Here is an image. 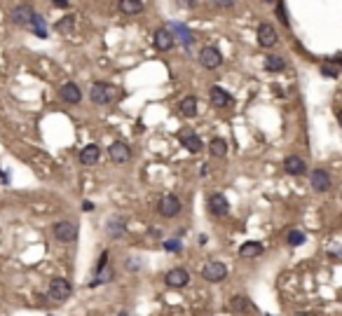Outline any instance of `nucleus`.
Masks as SVG:
<instances>
[{"label":"nucleus","mask_w":342,"mask_h":316,"mask_svg":"<svg viewBox=\"0 0 342 316\" xmlns=\"http://www.w3.org/2000/svg\"><path fill=\"white\" fill-rule=\"evenodd\" d=\"M340 300H342V290H340Z\"/></svg>","instance_id":"obj_43"},{"label":"nucleus","mask_w":342,"mask_h":316,"mask_svg":"<svg viewBox=\"0 0 342 316\" xmlns=\"http://www.w3.org/2000/svg\"><path fill=\"white\" fill-rule=\"evenodd\" d=\"M199 5V0H178V7H183V10H195Z\"/></svg>","instance_id":"obj_34"},{"label":"nucleus","mask_w":342,"mask_h":316,"mask_svg":"<svg viewBox=\"0 0 342 316\" xmlns=\"http://www.w3.org/2000/svg\"><path fill=\"white\" fill-rule=\"evenodd\" d=\"M199 64L206 68V70H216V68H221V64H223V54H221L218 47L206 45V47L199 50Z\"/></svg>","instance_id":"obj_2"},{"label":"nucleus","mask_w":342,"mask_h":316,"mask_svg":"<svg viewBox=\"0 0 342 316\" xmlns=\"http://www.w3.org/2000/svg\"><path fill=\"white\" fill-rule=\"evenodd\" d=\"M209 99H211V103L216 105V108H230V105H232V96L225 92L223 87H211Z\"/></svg>","instance_id":"obj_17"},{"label":"nucleus","mask_w":342,"mask_h":316,"mask_svg":"<svg viewBox=\"0 0 342 316\" xmlns=\"http://www.w3.org/2000/svg\"><path fill=\"white\" fill-rule=\"evenodd\" d=\"M309 181H312V187L316 192H328L330 190V176L324 169H314L312 176H309Z\"/></svg>","instance_id":"obj_16"},{"label":"nucleus","mask_w":342,"mask_h":316,"mask_svg":"<svg viewBox=\"0 0 342 316\" xmlns=\"http://www.w3.org/2000/svg\"><path fill=\"white\" fill-rule=\"evenodd\" d=\"M82 211H94V204L92 201H85V204H82Z\"/></svg>","instance_id":"obj_38"},{"label":"nucleus","mask_w":342,"mask_h":316,"mask_svg":"<svg viewBox=\"0 0 342 316\" xmlns=\"http://www.w3.org/2000/svg\"><path fill=\"white\" fill-rule=\"evenodd\" d=\"M124 234V218H115V220H110L108 223V237L118 239Z\"/></svg>","instance_id":"obj_28"},{"label":"nucleus","mask_w":342,"mask_h":316,"mask_svg":"<svg viewBox=\"0 0 342 316\" xmlns=\"http://www.w3.org/2000/svg\"><path fill=\"white\" fill-rule=\"evenodd\" d=\"M50 2H52L54 7H61V10H68V7H70L68 0H50Z\"/></svg>","instance_id":"obj_36"},{"label":"nucleus","mask_w":342,"mask_h":316,"mask_svg":"<svg viewBox=\"0 0 342 316\" xmlns=\"http://www.w3.org/2000/svg\"><path fill=\"white\" fill-rule=\"evenodd\" d=\"M284 171L291 173V176H303L307 171V164H305L303 157H298V155H289V157L284 159Z\"/></svg>","instance_id":"obj_15"},{"label":"nucleus","mask_w":342,"mask_h":316,"mask_svg":"<svg viewBox=\"0 0 342 316\" xmlns=\"http://www.w3.org/2000/svg\"><path fill=\"white\" fill-rule=\"evenodd\" d=\"M286 239H289L291 246H303V244H305V234H303V232H298V230H291Z\"/></svg>","instance_id":"obj_31"},{"label":"nucleus","mask_w":342,"mask_h":316,"mask_svg":"<svg viewBox=\"0 0 342 316\" xmlns=\"http://www.w3.org/2000/svg\"><path fill=\"white\" fill-rule=\"evenodd\" d=\"M99 157H101V150H99V145H94V143L80 150V162H82L85 166H92V164H96V162H99Z\"/></svg>","instance_id":"obj_18"},{"label":"nucleus","mask_w":342,"mask_h":316,"mask_svg":"<svg viewBox=\"0 0 342 316\" xmlns=\"http://www.w3.org/2000/svg\"><path fill=\"white\" fill-rule=\"evenodd\" d=\"M279 35H276V28L272 24H260L258 26V45L265 47V50H270V47H274Z\"/></svg>","instance_id":"obj_11"},{"label":"nucleus","mask_w":342,"mask_h":316,"mask_svg":"<svg viewBox=\"0 0 342 316\" xmlns=\"http://www.w3.org/2000/svg\"><path fill=\"white\" fill-rule=\"evenodd\" d=\"M31 33H35L38 38H47V21H45V17L42 14H33V19H31Z\"/></svg>","instance_id":"obj_22"},{"label":"nucleus","mask_w":342,"mask_h":316,"mask_svg":"<svg viewBox=\"0 0 342 316\" xmlns=\"http://www.w3.org/2000/svg\"><path fill=\"white\" fill-rule=\"evenodd\" d=\"M54 239L68 244V241H75L78 239V225L70 223V220H61V223L54 225Z\"/></svg>","instance_id":"obj_6"},{"label":"nucleus","mask_w":342,"mask_h":316,"mask_svg":"<svg viewBox=\"0 0 342 316\" xmlns=\"http://www.w3.org/2000/svg\"><path fill=\"white\" fill-rule=\"evenodd\" d=\"M321 73H324L326 78H338V75H340V66H338V64H333V61H328V64H324V66H321Z\"/></svg>","instance_id":"obj_30"},{"label":"nucleus","mask_w":342,"mask_h":316,"mask_svg":"<svg viewBox=\"0 0 342 316\" xmlns=\"http://www.w3.org/2000/svg\"><path fill=\"white\" fill-rule=\"evenodd\" d=\"M153 45H155V50L157 52H169L173 50V45H176V35H173V31L167 26L157 28L155 33H153Z\"/></svg>","instance_id":"obj_4"},{"label":"nucleus","mask_w":342,"mask_h":316,"mask_svg":"<svg viewBox=\"0 0 342 316\" xmlns=\"http://www.w3.org/2000/svg\"><path fill=\"white\" fill-rule=\"evenodd\" d=\"M164 250H169V253H181V250H183V244H181L178 239H169V241H164Z\"/></svg>","instance_id":"obj_32"},{"label":"nucleus","mask_w":342,"mask_h":316,"mask_svg":"<svg viewBox=\"0 0 342 316\" xmlns=\"http://www.w3.org/2000/svg\"><path fill=\"white\" fill-rule=\"evenodd\" d=\"M33 7L31 5H17L12 12H10V21H12L14 26L19 28H28L31 26V19H33Z\"/></svg>","instance_id":"obj_9"},{"label":"nucleus","mask_w":342,"mask_h":316,"mask_svg":"<svg viewBox=\"0 0 342 316\" xmlns=\"http://www.w3.org/2000/svg\"><path fill=\"white\" fill-rule=\"evenodd\" d=\"M171 31H173V35L181 40L185 47H190V45L195 42V35H192V31H190V28L181 26V24H173V26H171Z\"/></svg>","instance_id":"obj_23"},{"label":"nucleus","mask_w":342,"mask_h":316,"mask_svg":"<svg viewBox=\"0 0 342 316\" xmlns=\"http://www.w3.org/2000/svg\"><path fill=\"white\" fill-rule=\"evenodd\" d=\"M265 2H274V0H265Z\"/></svg>","instance_id":"obj_42"},{"label":"nucleus","mask_w":342,"mask_h":316,"mask_svg":"<svg viewBox=\"0 0 342 316\" xmlns=\"http://www.w3.org/2000/svg\"><path fill=\"white\" fill-rule=\"evenodd\" d=\"M237 0H213V5L216 7H223V10H227V7H232Z\"/></svg>","instance_id":"obj_35"},{"label":"nucleus","mask_w":342,"mask_h":316,"mask_svg":"<svg viewBox=\"0 0 342 316\" xmlns=\"http://www.w3.org/2000/svg\"><path fill=\"white\" fill-rule=\"evenodd\" d=\"M70 293H73V286H70V281L68 279H52L50 281V290H47V295H50V300H56V302H64L70 298Z\"/></svg>","instance_id":"obj_3"},{"label":"nucleus","mask_w":342,"mask_h":316,"mask_svg":"<svg viewBox=\"0 0 342 316\" xmlns=\"http://www.w3.org/2000/svg\"><path fill=\"white\" fill-rule=\"evenodd\" d=\"M73 28H75V17H73V14H66V17H61V19L56 21V31L64 33V35H70Z\"/></svg>","instance_id":"obj_25"},{"label":"nucleus","mask_w":342,"mask_h":316,"mask_svg":"<svg viewBox=\"0 0 342 316\" xmlns=\"http://www.w3.org/2000/svg\"><path fill=\"white\" fill-rule=\"evenodd\" d=\"M108 265V253H101V258H99V263H96V269H101V267H105Z\"/></svg>","instance_id":"obj_37"},{"label":"nucleus","mask_w":342,"mask_h":316,"mask_svg":"<svg viewBox=\"0 0 342 316\" xmlns=\"http://www.w3.org/2000/svg\"><path fill=\"white\" fill-rule=\"evenodd\" d=\"M178 141L183 143V148L188 152H199L202 150V138L192 129H183V132L178 133Z\"/></svg>","instance_id":"obj_14"},{"label":"nucleus","mask_w":342,"mask_h":316,"mask_svg":"<svg viewBox=\"0 0 342 316\" xmlns=\"http://www.w3.org/2000/svg\"><path fill=\"white\" fill-rule=\"evenodd\" d=\"M276 17H279V21H281L284 26H289V17H286V10H284V2L276 5Z\"/></svg>","instance_id":"obj_33"},{"label":"nucleus","mask_w":342,"mask_h":316,"mask_svg":"<svg viewBox=\"0 0 342 316\" xmlns=\"http://www.w3.org/2000/svg\"><path fill=\"white\" fill-rule=\"evenodd\" d=\"M113 277H115L113 267H110V265H105V267H101V269H96V277H94V281H89V286H99V283H105V281H110Z\"/></svg>","instance_id":"obj_26"},{"label":"nucleus","mask_w":342,"mask_h":316,"mask_svg":"<svg viewBox=\"0 0 342 316\" xmlns=\"http://www.w3.org/2000/svg\"><path fill=\"white\" fill-rule=\"evenodd\" d=\"M239 255H241V258H258V255H263V244H258V241H246V244H241Z\"/></svg>","instance_id":"obj_21"},{"label":"nucleus","mask_w":342,"mask_h":316,"mask_svg":"<svg viewBox=\"0 0 342 316\" xmlns=\"http://www.w3.org/2000/svg\"><path fill=\"white\" fill-rule=\"evenodd\" d=\"M232 309H235V312H251V309H253V304H251L249 298L237 295V298H232Z\"/></svg>","instance_id":"obj_29"},{"label":"nucleus","mask_w":342,"mask_h":316,"mask_svg":"<svg viewBox=\"0 0 342 316\" xmlns=\"http://www.w3.org/2000/svg\"><path fill=\"white\" fill-rule=\"evenodd\" d=\"M284 68H286V61L279 54H267L265 56V70L267 73H281Z\"/></svg>","instance_id":"obj_20"},{"label":"nucleus","mask_w":342,"mask_h":316,"mask_svg":"<svg viewBox=\"0 0 342 316\" xmlns=\"http://www.w3.org/2000/svg\"><path fill=\"white\" fill-rule=\"evenodd\" d=\"M178 110H181V115H185V117H195L197 115V99L195 96H185L183 101H181V105H178Z\"/></svg>","instance_id":"obj_24"},{"label":"nucleus","mask_w":342,"mask_h":316,"mask_svg":"<svg viewBox=\"0 0 342 316\" xmlns=\"http://www.w3.org/2000/svg\"><path fill=\"white\" fill-rule=\"evenodd\" d=\"M115 96H118V89H115L113 84H108V82H94L92 87H89V99H92V103H96V105L113 103Z\"/></svg>","instance_id":"obj_1"},{"label":"nucleus","mask_w":342,"mask_h":316,"mask_svg":"<svg viewBox=\"0 0 342 316\" xmlns=\"http://www.w3.org/2000/svg\"><path fill=\"white\" fill-rule=\"evenodd\" d=\"M295 316H314V314H312V312H298Z\"/></svg>","instance_id":"obj_39"},{"label":"nucleus","mask_w":342,"mask_h":316,"mask_svg":"<svg viewBox=\"0 0 342 316\" xmlns=\"http://www.w3.org/2000/svg\"><path fill=\"white\" fill-rule=\"evenodd\" d=\"M202 277L211 281V283H218V281H223L227 277V267L223 263H218V260H211L202 267Z\"/></svg>","instance_id":"obj_8"},{"label":"nucleus","mask_w":342,"mask_h":316,"mask_svg":"<svg viewBox=\"0 0 342 316\" xmlns=\"http://www.w3.org/2000/svg\"><path fill=\"white\" fill-rule=\"evenodd\" d=\"M209 152L213 157H225V155H227V143H225L223 138H211Z\"/></svg>","instance_id":"obj_27"},{"label":"nucleus","mask_w":342,"mask_h":316,"mask_svg":"<svg viewBox=\"0 0 342 316\" xmlns=\"http://www.w3.org/2000/svg\"><path fill=\"white\" fill-rule=\"evenodd\" d=\"M145 10L143 0H120V12L127 14V17H136Z\"/></svg>","instance_id":"obj_19"},{"label":"nucleus","mask_w":342,"mask_h":316,"mask_svg":"<svg viewBox=\"0 0 342 316\" xmlns=\"http://www.w3.org/2000/svg\"><path fill=\"white\" fill-rule=\"evenodd\" d=\"M59 96H61V101L68 105H78L82 101V89H80L75 82H66L61 89H59Z\"/></svg>","instance_id":"obj_13"},{"label":"nucleus","mask_w":342,"mask_h":316,"mask_svg":"<svg viewBox=\"0 0 342 316\" xmlns=\"http://www.w3.org/2000/svg\"><path fill=\"white\" fill-rule=\"evenodd\" d=\"M108 155H110V162L124 164V162L132 159V148L124 143V141H115V143H110V148H108Z\"/></svg>","instance_id":"obj_10"},{"label":"nucleus","mask_w":342,"mask_h":316,"mask_svg":"<svg viewBox=\"0 0 342 316\" xmlns=\"http://www.w3.org/2000/svg\"><path fill=\"white\" fill-rule=\"evenodd\" d=\"M206 206H209V213H211V216H216V218H223V216H227V213H230V201H227V197H225V195H221V192H213V195H209Z\"/></svg>","instance_id":"obj_7"},{"label":"nucleus","mask_w":342,"mask_h":316,"mask_svg":"<svg viewBox=\"0 0 342 316\" xmlns=\"http://www.w3.org/2000/svg\"><path fill=\"white\" fill-rule=\"evenodd\" d=\"M181 209H183V204H181V199L176 195H164L157 204V211L162 218H176L181 213Z\"/></svg>","instance_id":"obj_5"},{"label":"nucleus","mask_w":342,"mask_h":316,"mask_svg":"<svg viewBox=\"0 0 342 316\" xmlns=\"http://www.w3.org/2000/svg\"><path fill=\"white\" fill-rule=\"evenodd\" d=\"M120 316H129V314H127V312H120Z\"/></svg>","instance_id":"obj_41"},{"label":"nucleus","mask_w":342,"mask_h":316,"mask_svg":"<svg viewBox=\"0 0 342 316\" xmlns=\"http://www.w3.org/2000/svg\"><path fill=\"white\" fill-rule=\"evenodd\" d=\"M338 122H340V127H342V110L338 113Z\"/></svg>","instance_id":"obj_40"},{"label":"nucleus","mask_w":342,"mask_h":316,"mask_svg":"<svg viewBox=\"0 0 342 316\" xmlns=\"http://www.w3.org/2000/svg\"><path fill=\"white\" fill-rule=\"evenodd\" d=\"M164 281H167V286H171V288H183V286L190 283V274L185 272L183 267H173V269L167 272Z\"/></svg>","instance_id":"obj_12"}]
</instances>
